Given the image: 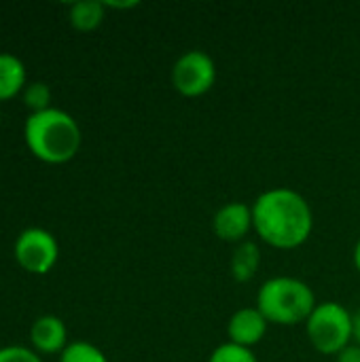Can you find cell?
I'll return each mask as SVG.
<instances>
[{"label": "cell", "instance_id": "8", "mask_svg": "<svg viewBox=\"0 0 360 362\" xmlns=\"http://www.w3.org/2000/svg\"><path fill=\"white\" fill-rule=\"evenodd\" d=\"M267 327H269V322L257 310V305L255 308H242V310H238L229 318V322H227V337H229L231 344L250 350L252 346H257L265 337Z\"/></svg>", "mask_w": 360, "mask_h": 362}, {"label": "cell", "instance_id": "7", "mask_svg": "<svg viewBox=\"0 0 360 362\" xmlns=\"http://www.w3.org/2000/svg\"><path fill=\"white\" fill-rule=\"evenodd\" d=\"M214 235L223 242H244L248 231L252 229V206L244 202H229L216 210L212 218Z\"/></svg>", "mask_w": 360, "mask_h": 362}, {"label": "cell", "instance_id": "6", "mask_svg": "<svg viewBox=\"0 0 360 362\" xmlns=\"http://www.w3.org/2000/svg\"><path fill=\"white\" fill-rule=\"evenodd\" d=\"M15 259L25 272L47 274L57 261V242L45 229H25L15 242Z\"/></svg>", "mask_w": 360, "mask_h": 362}, {"label": "cell", "instance_id": "1", "mask_svg": "<svg viewBox=\"0 0 360 362\" xmlns=\"http://www.w3.org/2000/svg\"><path fill=\"white\" fill-rule=\"evenodd\" d=\"M252 229L265 244L280 250H293L310 240L314 214L301 193L276 187L263 191L255 199Z\"/></svg>", "mask_w": 360, "mask_h": 362}, {"label": "cell", "instance_id": "2", "mask_svg": "<svg viewBox=\"0 0 360 362\" xmlns=\"http://www.w3.org/2000/svg\"><path fill=\"white\" fill-rule=\"evenodd\" d=\"M30 151L47 163H64L79 153V123L59 108L32 112L23 127Z\"/></svg>", "mask_w": 360, "mask_h": 362}, {"label": "cell", "instance_id": "17", "mask_svg": "<svg viewBox=\"0 0 360 362\" xmlns=\"http://www.w3.org/2000/svg\"><path fill=\"white\" fill-rule=\"evenodd\" d=\"M335 362H360V346L350 344L335 356Z\"/></svg>", "mask_w": 360, "mask_h": 362}, {"label": "cell", "instance_id": "3", "mask_svg": "<svg viewBox=\"0 0 360 362\" xmlns=\"http://www.w3.org/2000/svg\"><path fill=\"white\" fill-rule=\"evenodd\" d=\"M316 305L314 291L303 280L291 276L269 278L257 293V310L267 318L269 325L278 327L308 322Z\"/></svg>", "mask_w": 360, "mask_h": 362}, {"label": "cell", "instance_id": "19", "mask_svg": "<svg viewBox=\"0 0 360 362\" xmlns=\"http://www.w3.org/2000/svg\"><path fill=\"white\" fill-rule=\"evenodd\" d=\"M104 6H112V8H132V6H138V2H104Z\"/></svg>", "mask_w": 360, "mask_h": 362}, {"label": "cell", "instance_id": "5", "mask_svg": "<svg viewBox=\"0 0 360 362\" xmlns=\"http://www.w3.org/2000/svg\"><path fill=\"white\" fill-rule=\"evenodd\" d=\"M172 87L185 98H199L216 83L214 59L199 49L185 51L172 66Z\"/></svg>", "mask_w": 360, "mask_h": 362}, {"label": "cell", "instance_id": "15", "mask_svg": "<svg viewBox=\"0 0 360 362\" xmlns=\"http://www.w3.org/2000/svg\"><path fill=\"white\" fill-rule=\"evenodd\" d=\"M51 102V89L45 83H30L23 91V104L32 108V112H42Z\"/></svg>", "mask_w": 360, "mask_h": 362}, {"label": "cell", "instance_id": "4", "mask_svg": "<svg viewBox=\"0 0 360 362\" xmlns=\"http://www.w3.org/2000/svg\"><path fill=\"white\" fill-rule=\"evenodd\" d=\"M306 335L316 352L337 356L352 341V314L337 301L318 303L306 322Z\"/></svg>", "mask_w": 360, "mask_h": 362}, {"label": "cell", "instance_id": "10", "mask_svg": "<svg viewBox=\"0 0 360 362\" xmlns=\"http://www.w3.org/2000/svg\"><path fill=\"white\" fill-rule=\"evenodd\" d=\"M261 265V250L255 242L244 240L238 244L231 257V276L236 282L246 284L257 276V269Z\"/></svg>", "mask_w": 360, "mask_h": 362}, {"label": "cell", "instance_id": "16", "mask_svg": "<svg viewBox=\"0 0 360 362\" xmlns=\"http://www.w3.org/2000/svg\"><path fill=\"white\" fill-rule=\"evenodd\" d=\"M0 362H42L34 352L21 346H8L0 350Z\"/></svg>", "mask_w": 360, "mask_h": 362}, {"label": "cell", "instance_id": "9", "mask_svg": "<svg viewBox=\"0 0 360 362\" xmlns=\"http://www.w3.org/2000/svg\"><path fill=\"white\" fill-rule=\"evenodd\" d=\"M32 344L47 354L66 350V327L57 316H40L30 329Z\"/></svg>", "mask_w": 360, "mask_h": 362}, {"label": "cell", "instance_id": "20", "mask_svg": "<svg viewBox=\"0 0 360 362\" xmlns=\"http://www.w3.org/2000/svg\"><path fill=\"white\" fill-rule=\"evenodd\" d=\"M354 267H356V272L360 274V238L359 242H356V246H354Z\"/></svg>", "mask_w": 360, "mask_h": 362}, {"label": "cell", "instance_id": "11", "mask_svg": "<svg viewBox=\"0 0 360 362\" xmlns=\"http://www.w3.org/2000/svg\"><path fill=\"white\" fill-rule=\"evenodd\" d=\"M25 85V66L17 55L0 53V100H8Z\"/></svg>", "mask_w": 360, "mask_h": 362}, {"label": "cell", "instance_id": "13", "mask_svg": "<svg viewBox=\"0 0 360 362\" xmlns=\"http://www.w3.org/2000/svg\"><path fill=\"white\" fill-rule=\"evenodd\" d=\"M59 362H108L104 352L100 348H95L93 344L87 341H74L68 344L66 350L62 352Z\"/></svg>", "mask_w": 360, "mask_h": 362}, {"label": "cell", "instance_id": "12", "mask_svg": "<svg viewBox=\"0 0 360 362\" xmlns=\"http://www.w3.org/2000/svg\"><path fill=\"white\" fill-rule=\"evenodd\" d=\"M104 2L81 0L70 6V23L81 32H91L104 21Z\"/></svg>", "mask_w": 360, "mask_h": 362}, {"label": "cell", "instance_id": "18", "mask_svg": "<svg viewBox=\"0 0 360 362\" xmlns=\"http://www.w3.org/2000/svg\"><path fill=\"white\" fill-rule=\"evenodd\" d=\"M352 339L360 346V310L356 314H352Z\"/></svg>", "mask_w": 360, "mask_h": 362}, {"label": "cell", "instance_id": "14", "mask_svg": "<svg viewBox=\"0 0 360 362\" xmlns=\"http://www.w3.org/2000/svg\"><path fill=\"white\" fill-rule=\"evenodd\" d=\"M208 362H257V356L252 354V350L227 341L210 354Z\"/></svg>", "mask_w": 360, "mask_h": 362}]
</instances>
